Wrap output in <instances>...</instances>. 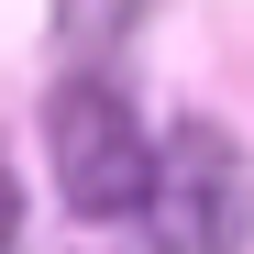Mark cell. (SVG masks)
Returning <instances> with one entry per match:
<instances>
[{
    "instance_id": "1",
    "label": "cell",
    "mask_w": 254,
    "mask_h": 254,
    "mask_svg": "<svg viewBox=\"0 0 254 254\" xmlns=\"http://www.w3.org/2000/svg\"><path fill=\"white\" fill-rule=\"evenodd\" d=\"M45 155H56V188H66L77 221H122L155 188V144H144L133 100H122V77H100V66H77L45 100Z\"/></svg>"
},
{
    "instance_id": "2",
    "label": "cell",
    "mask_w": 254,
    "mask_h": 254,
    "mask_svg": "<svg viewBox=\"0 0 254 254\" xmlns=\"http://www.w3.org/2000/svg\"><path fill=\"white\" fill-rule=\"evenodd\" d=\"M144 232H155V254H254V166L221 122H177L155 144Z\"/></svg>"
},
{
    "instance_id": "3",
    "label": "cell",
    "mask_w": 254,
    "mask_h": 254,
    "mask_svg": "<svg viewBox=\"0 0 254 254\" xmlns=\"http://www.w3.org/2000/svg\"><path fill=\"white\" fill-rule=\"evenodd\" d=\"M133 11H144V0H56V45L77 66H111V45L133 33Z\"/></svg>"
},
{
    "instance_id": "4",
    "label": "cell",
    "mask_w": 254,
    "mask_h": 254,
    "mask_svg": "<svg viewBox=\"0 0 254 254\" xmlns=\"http://www.w3.org/2000/svg\"><path fill=\"white\" fill-rule=\"evenodd\" d=\"M11 232H22V188H11V166H0V254H11Z\"/></svg>"
}]
</instances>
